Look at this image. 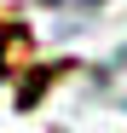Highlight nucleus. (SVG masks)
Here are the masks:
<instances>
[{
	"label": "nucleus",
	"instance_id": "nucleus-1",
	"mask_svg": "<svg viewBox=\"0 0 127 133\" xmlns=\"http://www.w3.org/2000/svg\"><path fill=\"white\" fill-rule=\"evenodd\" d=\"M40 6H98V0H40Z\"/></svg>",
	"mask_w": 127,
	"mask_h": 133
}]
</instances>
